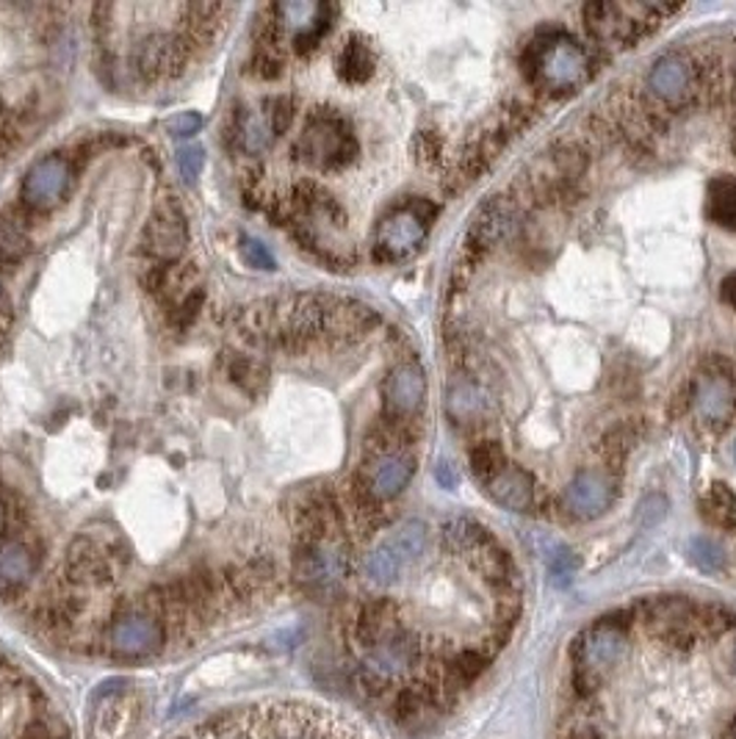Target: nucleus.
Listing matches in <instances>:
<instances>
[{
	"instance_id": "obj_31",
	"label": "nucleus",
	"mask_w": 736,
	"mask_h": 739,
	"mask_svg": "<svg viewBox=\"0 0 736 739\" xmlns=\"http://www.w3.org/2000/svg\"><path fill=\"white\" fill-rule=\"evenodd\" d=\"M238 252H241L244 263H247V266H252V270H258V272L277 270V261H274L272 250H269L263 241L252 239V236H241V241H238Z\"/></svg>"
},
{
	"instance_id": "obj_42",
	"label": "nucleus",
	"mask_w": 736,
	"mask_h": 739,
	"mask_svg": "<svg viewBox=\"0 0 736 739\" xmlns=\"http://www.w3.org/2000/svg\"><path fill=\"white\" fill-rule=\"evenodd\" d=\"M734 667H736V646H734Z\"/></svg>"
},
{
	"instance_id": "obj_35",
	"label": "nucleus",
	"mask_w": 736,
	"mask_h": 739,
	"mask_svg": "<svg viewBox=\"0 0 736 739\" xmlns=\"http://www.w3.org/2000/svg\"><path fill=\"white\" fill-rule=\"evenodd\" d=\"M664 513H668V501L662 499V496H651V499L643 504V524H657V521L664 518Z\"/></svg>"
},
{
	"instance_id": "obj_20",
	"label": "nucleus",
	"mask_w": 736,
	"mask_h": 739,
	"mask_svg": "<svg viewBox=\"0 0 736 739\" xmlns=\"http://www.w3.org/2000/svg\"><path fill=\"white\" fill-rule=\"evenodd\" d=\"M512 222H515V211L507 200H490L485 209L476 214L474 225H471L469 233V247L474 245V250H487V247L499 245L510 233Z\"/></svg>"
},
{
	"instance_id": "obj_34",
	"label": "nucleus",
	"mask_w": 736,
	"mask_h": 739,
	"mask_svg": "<svg viewBox=\"0 0 736 739\" xmlns=\"http://www.w3.org/2000/svg\"><path fill=\"white\" fill-rule=\"evenodd\" d=\"M202 166H205V150L200 145L183 147L177 153V170H180L183 180H195L202 172Z\"/></svg>"
},
{
	"instance_id": "obj_32",
	"label": "nucleus",
	"mask_w": 736,
	"mask_h": 739,
	"mask_svg": "<svg viewBox=\"0 0 736 739\" xmlns=\"http://www.w3.org/2000/svg\"><path fill=\"white\" fill-rule=\"evenodd\" d=\"M576 554H573L571 549H565V546H557L554 554H551V560H548V571H551V579H554V585H562L565 587L567 581L573 579V574H576Z\"/></svg>"
},
{
	"instance_id": "obj_41",
	"label": "nucleus",
	"mask_w": 736,
	"mask_h": 739,
	"mask_svg": "<svg viewBox=\"0 0 736 739\" xmlns=\"http://www.w3.org/2000/svg\"><path fill=\"white\" fill-rule=\"evenodd\" d=\"M734 153H736V125H734Z\"/></svg>"
},
{
	"instance_id": "obj_30",
	"label": "nucleus",
	"mask_w": 736,
	"mask_h": 739,
	"mask_svg": "<svg viewBox=\"0 0 736 739\" xmlns=\"http://www.w3.org/2000/svg\"><path fill=\"white\" fill-rule=\"evenodd\" d=\"M261 109L266 111L269 123H272L274 134L277 136H283L288 128H291L294 111H297L291 95H269V98L261 100Z\"/></svg>"
},
{
	"instance_id": "obj_10",
	"label": "nucleus",
	"mask_w": 736,
	"mask_h": 739,
	"mask_svg": "<svg viewBox=\"0 0 736 739\" xmlns=\"http://www.w3.org/2000/svg\"><path fill=\"white\" fill-rule=\"evenodd\" d=\"M189 245V222L183 214L180 202L164 197L152 205L150 220L141 233V250L155 261V266H170L180 261Z\"/></svg>"
},
{
	"instance_id": "obj_9",
	"label": "nucleus",
	"mask_w": 736,
	"mask_h": 739,
	"mask_svg": "<svg viewBox=\"0 0 736 739\" xmlns=\"http://www.w3.org/2000/svg\"><path fill=\"white\" fill-rule=\"evenodd\" d=\"M191 42L183 34L150 32L130 50V67L141 84H159L175 78L189 62Z\"/></svg>"
},
{
	"instance_id": "obj_11",
	"label": "nucleus",
	"mask_w": 736,
	"mask_h": 739,
	"mask_svg": "<svg viewBox=\"0 0 736 739\" xmlns=\"http://www.w3.org/2000/svg\"><path fill=\"white\" fill-rule=\"evenodd\" d=\"M70 186H73L70 161L59 153L45 155L25 172L23 184H20V202H23V209L45 214L61 205V200L70 195Z\"/></svg>"
},
{
	"instance_id": "obj_39",
	"label": "nucleus",
	"mask_w": 736,
	"mask_h": 739,
	"mask_svg": "<svg viewBox=\"0 0 736 739\" xmlns=\"http://www.w3.org/2000/svg\"><path fill=\"white\" fill-rule=\"evenodd\" d=\"M723 739H736V717H734V721H731V728H728V734H725V737Z\"/></svg>"
},
{
	"instance_id": "obj_17",
	"label": "nucleus",
	"mask_w": 736,
	"mask_h": 739,
	"mask_svg": "<svg viewBox=\"0 0 736 739\" xmlns=\"http://www.w3.org/2000/svg\"><path fill=\"white\" fill-rule=\"evenodd\" d=\"M734 383L725 374H700L693 388V404L703 422H725L734 410Z\"/></svg>"
},
{
	"instance_id": "obj_24",
	"label": "nucleus",
	"mask_w": 736,
	"mask_h": 739,
	"mask_svg": "<svg viewBox=\"0 0 736 739\" xmlns=\"http://www.w3.org/2000/svg\"><path fill=\"white\" fill-rule=\"evenodd\" d=\"M709 220L725 230H736V177L723 175L709 184Z\"/></svg>"
},
{
	"instance_id": "obj_29",
	"label": "nucleus",
	"mask_w": 736,
	"mask_h": 739,
	"mask_svg": "<svg viewBox=\"0 0 736 739\" xmlns=\"http://www.w3.org/2000/svg\"><path fill=\"white\" fill-rule=\"evenodd\" d=\"M689 560H693L700 571L718 574L725 565V551L723 546L714 543L712 538H693L689 540Z\"/></svg>"
},
{
	"instance_id": "obj_21",
	"label": "nucleus",
	"mask_w": 736,
	"mask_h": 739,
	"mask_svg": "<svg viewBox=\"0 0 736 739\" xmlns=\"http://www.w3.org/2000/svg\"><path fill=\"white\" fill-rule=\"evenodd\" d=\"M648 84H651L657 98L676 103V100H682L689 92V86H693V70H689V62L684 55H662L653 64Z\"/></svg>"
},
{
	"instance_id": "obj_8",
	"label": "nucleus",
	"mask_w": 736,
	"mask_h": 739,
	"mask_svg": "<svg viewBox=\"0 0 736 739\" xmlns=\"http://www.w3.org/2000/svg\"><path fill=\"white\" fill-rule=\"evenodd\" d=\"M166 637L170 631H166L164 617L141 604L114 617L109 629V648L120 660H147V656L164 651Z\"/></svg>"
},
{
	"instance_id": "obj_12",
	"label": "nucleus",
	"mask_w": 736,
	"mask_h": 739,
	"mask_svg": "<svg viewBox=\"0 0 736 739\" xmlns=\"http://www.w3.org/2000/svg\"><path fill=\"white\" fill-rule=\"evenodd\" d=\"M626 631L615 624H598L578 637V676L585 685H598L603 676L623 665L626 660Z\"/></svg>"
},
{
	"instance_id": "obj_14",
	"label": "nucleus",
	"mask_w": 736,
	"mask_h": 739,
	"mask_svg": "<svg viewBox=\"0 0 736 739\" xmlns=\"http://www.w3.org/2000/svg\"><path fill=\"white\" fill-rule=\"evenodd\" d=\"M39 571L37 549L17 531H0V599L23 596Z\"/></svg>"
},
{
	"instance_id": "obj_13",
	"label": "nucleus",
	"mask_w": 736,
	"mask_h": 739,
	"mask_svg": "<svg viewBox=\"0 0 736 739\" xmlns=\"http://www.w3.org/2000/svg\"><path fill=\"white\" fill-rule=\"evenodd\" d=\"M415 474L413 454L404 449H390V452H374L372 463L363 471V496L369 501H390L408 488Z\"/></svg>"
},
{
	"instance_id": "obj_19",
	"label": "nucleus",
	"mask_w": 736,
	"mask_h": 739,
	"mask_svg": "<svg viewBox=\"0 0 736 739\" xmlns=\"http://www.w3.org/2000/svg\"><path fill=\"white\" fill-rule=\"evenodd\" d=\"M374 67H377V59H374L369 39L360 37V34H349L341 48H338V53H335V73H338V78L349 86H360L372 78Z\"/></svg>"
},
{
	"instance_id": "obj_7",
	"label": "nucleus",
	"mask_w": 736,
	"mask_h": 739,
	"mask_svg": "<svg viewBox=\"0 0 736 739\" xmlns=\"http://www.w3.org/2000/svg\"><path fill=\"white\" fill-rule=\"evenodd\" d=\"M426 543H429V529L424 521H404L396 526L388 538L365 556L363 574L365 579L379 587H388L404 576V571L413 568L424 556Z\"/></svg>"
},
{
	"instance_id": "obj_22",
	"label": "nucleus",
	"mask_w": 736,
	"mask_h": 739,
	"mask_svg": "<svg viewBox=\"0 0 736 739\" xmlns=\"http://www.w3.org/2000/svg\"><path fill=\"white\" fill-rule=\"evenodd\" d=\"M444 543L451 554L463 556V560H474L482 549L494 543L490 531L474 518H451L444 524Z\"/></svg>"
},
{
	"instance_id": "obj_6",
	"label": "nucleus",
	"mask_w": 736,
	"mask_h": 739,
	"mask_svg": "<svg viewBox=\"0 0 736 739\" xmlns=\"http://www.w3.org/2000/svg\"><path fill=\"white\" fill-rule=\"evenodd\" d=\"M532 75L551 92H573L590 75L587 53L565 34H548L532 48Z\"/></svg>"
},
{
	"instance_id": "obj_27",
	"label": "nucleus",
	"mask_w": 736,
	"mask_h": 739,
	"mask_svg": "<svg viewBox=\"0 0 736 739\" xmlns=\"http://www.w3.org/2000/svg\"><path fill=\"white\" fill-rule=\"evenodd\" d=\"M504 465H507L504 452H501V447L494 443V440H482V443H476V447L471 449V468H474V474L482 483L496 477Z\"/></svg>"
},
{
	"instance_id": "obj_28",
	"label": "nucleus",
	"mask_w": 736,
	"mask_h": 739,
	"mask_svg": "<svg viewBox=\"0 0 736 739\" xmlns=\"http://www.w3.org/2000/svg\"><path fill=\"white\" fill-rule=\"evenodd\" d=\"M709 518L720 526H731L736 521V499L731 493L728 485L718 483L712 485V490L707 493V501H703Z\"/></svg>"
},
{
	"instance_id": "obj_2",
	"label": "nucleus",
	"mask_w": 736,
	"mask_h": 739,
	"mask_svg": "<svg viewBox=\"0 0 736 739\" xmlns=\"http://www.w3.org/2000/svg\"><path fill=\"white\" fill-rule=\"evenodd\" d=\"M358 155L360 141L352 123L333 109L313 111L294 141V159L316 172H341Z\"/></svg>"
},
{
	"instance_id": "obj_16",
	"label": "nucleus",
	"mask_w": 736,
	"mask_h": 739,
	"mask_svg": "<svg viewBox=\"0 0 736 739\" xmlns=\"http://www.w3.org/2000/svg\"><path fill=\"white\" fill-rule=\"evenodd\" d=\"M426 397V379L421 372L419 363H399L396 368H390V374L385 377L383 386V399L385 410L394 422H404V418L415 416L424 404Z\"/></svg>"
},
{
	"instance_id": "obj_36",
	"label": "nucleus",
	"mask_w": 736,
	"mask_h": 739,
	"mask_svg": "<svg viewBox=\"0 0 736 739\" xmlns=\"http://www.w3.org/2000/svg\"><path fill=\"white\" fill-rule=\"evenodd\" d=\"M20 739H53V734H50L48 723L30 721L28 726L23 728V737H20Z\"/></svg>"
},
{
	"instance_id": "obj_25",
	"label": "nucleus",
	"mask_w": 736,
	"mask_h": 739,
	"mask_svg": "<svg viewBox=\"0 0 736 739\" xmlns=\"http://www.w3.org/2000/svg\"><path fill=\"white\" fill-rule=\"evenodd\" d=\"M30 252L28 230L12 214H0V266H20Z\"/></svg>"
},
{
	"instance_id": "obj_1",
	"label": "nucleus",
	"mask_w": 736,
	"mask_h": 739,
	"mask_svg": "<svg viewBox=\"0 0 736 739\" xmlns=\"http://www.w3.org/2000/svg\"><path fill=\"white\" fill-rule=\"evenodd\" d=\"M247 739H363L347 721L304 703H266L247 717Z\"/></svg>"
},
{
	"instance_id": "obj_37",
	"label": "nucleus",
	"mask_w": 736,
	"mask_h": 739,
	"mask_svg": "<svg viewBox=\"0 0 736 739\" xmlns=\"http://www.w3.org/2000/svg\"><path fill=\"white\" fill-rule=\"evenodd\" d=\"M723 300L736 311V275H731L728 280L723 283Z\"/></svg>"
},
{
	"instance_id": "obj_40",
	"label": "nucleus",
	"mask_w": 736,
	"mask_h": 739,
	"mask_svg": "<svg viewBox=\"0 0 736 739\" xmlns=\"http://www.w3.org/2000/svg\"><path fill=\"white\" fill-rule=\"evenodd\" d=\"M731 458H734V463H736V440H734V447H731Z\"/></svg>"
},
{
	"instance_id": "obj_38",
	"label": "nucleus",
	"mask_w": 736,
	"mask_h": 739,
	"mask_svg": "<svg viewBox=\"0 0 736 739\" xmlns=\"http://www.w3.org/2000/svg\"><path fill=\"white\" fill-rule=\"evenodd\" d=\"M438 479L440 483L446 485V488H454L457 485V477H454V471H446V463H440V468H438Z\"/></svg>"
},
{
	"instance_id": "obj_33",
	"label": "nucleus",
	"mask_w": 736,
	"mask_h": 739,
	"mask_svg": "<svg viewBox=\"0 0 736 739\" xmlns=\"http://www.w3.org/2000/svg\"><path fill=\"white\" fill-rule=\"evenodd\" d=\"M164 128L172 139H191L202 128V116L197 111H180V114L166 120Z\"/></svg>"
},
{
	"instance_id": "obj_15",
	"label": "nucleus",
	"mask_w": 736,
	"mask_h": 739,
	"mask_svg": "<svg viewBox=\"0 0 736 739\" xmlns=\"http://www.w3.org/2000/svg\"><path fill=\"white\" fill-rule=\"evenodd\" d=\"M615 501V483L603 471H582L562 493L567 515L576 521H592L607 513Z\"/></svg>"
},
{
	"instance_id": "obj_26",
	"label": "nucleus",
	"mask_w": 736,
	"mask_h": 739,
	"mask_svg": "<svg viewBox=\"0 0 736 739\" xmlns=\"http://www.w3.org/2000/svg\"><path fill=\"white\" fill-rule=\"evenodd\" d=\"M227 377H230L238 388H244V391L258 393L266 386V366H263L258 358H252V354H236L230 361V366H227Z\"/></svg>"
},
{
	"instance_id": "obj_5",
	"label": "nucleus",
	"mask_w": 736,
	"mask_h": 739,
	"mask_svg": "<svg viewBox=\"0 0 736 739\" xmlns=\"http://www.w3.org/2000/svg\"><path fill=\"white\" fill-rule=\"evenodd\" d=\"M433 216V205H426L421 200H410L390 209L379 220L377 230H374V255H377V261L399 263L413 258L424 247Z\"/></svg>"
},
{
	"instance_id": "obj_18",
	"label": "nucleus",
	"mask_w": 736,
	"mask_h": 739,
	"mask_svg": "<svg viewBox=\"0 0 736 739\" xmlns=\"http://www.w3.org/2000/svg\"><path fill=\"white\" fill-rule=\"evenodd\" d=\"M485 485L490 499H494L499 508L512 510V513H524V510H529L532 504H535V483H532L529 474H526L524 468H517V465L507 463L504 468H501L496 477L487 479Z\"/></svg>"
},
{
	"instance_id": "obj_23",
	"label": "nucleus",
	"mask_w": 736,
	"mask_h": 739,
	"mask_svg": "<svg viewBox=\"0 0 736 739\" xmlns=\"http://www.w3.org/2000/svg\"><path fill=\"white\" fill-rule=\"evenodd\" d=\"M130 723V703L125 698H105L91 721V739H120Z\"/></svg>"
},
{
	"instance_id": "obj_3",
	"label": "nucleus",
	"mask_w": 736,
	"mask_h": 739,
	"mask_svg": "<svg viewBox=\"0 0 736 739\" xmlns=\"http://www.w3.org/2000/svg\"><path fill=\"white\" fill-rule=\"evenodd\" d=\"M130 563V551L116 529L105 524H95L78 531V538L70 543L64 574L73 585L105 587L114 585Z\"/></svg>"
},
{
	"instance_id": "obj_4",
	"label": "nucleus",
	"mask_w": 736,
	"mask_h": 739,
	"mask_svg": "<svg viewBox=\"0 0 736 739\" xmlns=\"http://www.w3.org/2000/svg\"><path fill=\"white\" fill-rule=\"evenodd\" d=\"M352 574V554L341 535L299 540L294 554V579L313 593H329Z\"/></svg>"
}]
</instances>
